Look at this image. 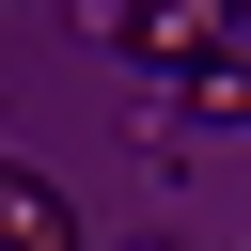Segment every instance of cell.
<instances>
[{
  "label": "cell",
  "mask_w": 251,
  "mask_h": 251,
  "mask_svg": "<svg viewBox=\"0 0 251 251\" xmlns=\"http://www.w3.org/2000/svg\"><path fill=\"white\" fill-rule=\"evenodd\" d=\"M235 31H251V0H235Z\"/></svg>",
  "instance_id": "cell-4"
},
{
  "label": "cell",
  "mask_w": 251,
  "mask_h": 251,
  "mask_svg": "<svg viewBox=\"0 0 251 251\" xmlns=\"http://www.w3.org/2000/svg\"><path fill=\"white\" fill-rule=\"evenodd\" d=\"M0 251H78V204H63L31 157H0Z\"/></svg>",
  "instance_id": "cell-2"
},
{
  "label": "cell",
  "mask_w": 251,
  "mask_h": 251,
  "mask_svg": "<svg viewBox=\"0 0 251 251\" xmlns=\"http://www.w3.org/2000/svg\"><path fill=\"white\" fill-rule=\"evenodd\" d=\"M173 126H251V31H235V47H204V63L173 78Z\"/></svg>",
  "instance_id": "cell-3"
},
{
  "label": "cell",
  "mask_w": 251,
  "mask_h": 251,
  "mask_svg": "<svg viewBox=\"0 0 251 251\" xmlns=\"http://www.w3.org/2000/svg\"><path fill=\"white\" fill-rule=\"evenodd\" d=\"M110 47L157 63V78H188L204 47H235V0H110Z\"/></svg>",
  "instance_id": "cell-1"
}]
</instances>
